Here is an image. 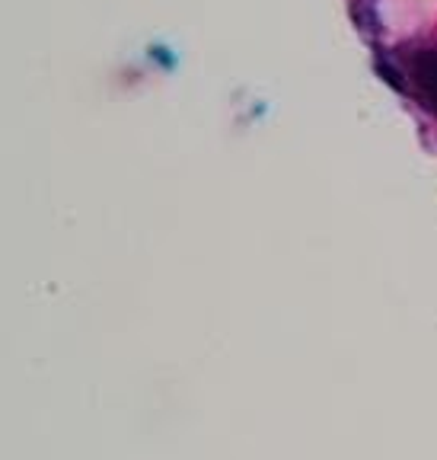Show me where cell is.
Returning <instances> with one entry per match:
<instances>
[{
    "instance_id": "cell-1",
    "label": "cell",
    "mask_w": 437,
    "mask_h": 460,
    "mask_svg": "<svg viewBox=\"0 0 437 460\" xmlns=\"http://www.w3.org/2000/svg\"><path fill=\"white\" fill-rule=\"evenodd\" d=\"M415 77L418 84L428 90V93L437 96V51H422V55L415 58Z\"/></svg>"
}]
</instances>
